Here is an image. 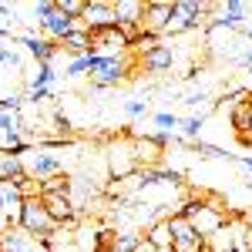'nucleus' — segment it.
<instances>
[{
  "mask_svg": "<svg viewBox=\"0 0 252 252\" xmlns=\"http://www.w3.org/2000/svg\"><path fill=\"white\" fill-rule=\"evenodd\" d=\"M67 78H81V74H91V54H81V58H71L67 67H64Z\"/></svg>",
  "mask_w": 252,
  "mask_h": 252,
  "instance_id": "a211bd4d",
  "label": "nucleus"
},
{
  "mask_svg": "<svg viewBox=\"0 0 252 252\" xmlns=\"http://www.w3.org/2000/svg\"><path fill=\"white\" fill-rule=\"evenodd\" d=\"M246 225H249V229H252V212H249V215H246Z\"/></svg>",
  "mask_w": 252,
  "mask_h": 252,
  "instance_id": "473e14b6",
  "label": "nucleus"
},
{
  "mask_svg": "<svg viewBox=\"0 0 252 252\" xmlns=\"http://www.w3.org/2000/svg\"><path fill=\"white\" fill-rule=\"evenodd\" d=\"M239 141H242V145H252V115H249V125H246V131H239Z\"/></svg>",
  "mask_w": 252,
  "mask_h": 252,
  "instance_id": "c756f323",
  "label": "nucleus"
},
{
  "mask_svg": "<svg viewBox=\"0 0 252 252\" xmlns=\"http://www.w3.org/2000/svg\"><path fill=\"white\" fill-rule=\"evenodd\" d=\"M182 215L192 222L195 232L202 235L205 242H209V239H212V235L219 232L222 225H225V215H222V209H215V205H205L202 198H198V202H185V205H182Z\"/></svg>",
  "mask_w": 252,
  "mask_h": 252,
  "instance_id": "20e7f679",
  "label": "nucleus"
},
{
  "mask_svg": "<svg viewBox=\"0 0 252 252\" xmlns=\"http://www.w3.org/2000/svg\"><path fill=\"white\" fill-rule=\"evenodd\" d=\"M54 78H58V74H54V67H51V64H40L37 74H34V81H31V88H51Z\"/></svg>",
  "mask_w": 252,
  "mask_h": 252,
  "instance_id": "412c9836",
  "label": "nucleus"
},
{
  "mask_svg": "<svg viewBox=\"0 0 252 252\" xmlns=\"http://www.w3.org/2000/svg\"><path fill=\"white\" fill-rule=\"evenodd\" d=\"M202 125H205V115H192V118H182V138L185 141H198V131H202Z\"/></svg>",
  "mask_w": 252,
  "mask_h": 252,
  "instance_id": "f3484780",
  "label": "nucleus"
},
{
  "mask_svg": "<svg viewBox=\"0 0 252 252\" xmlns=\"http://www.w3.org/2000/svg\"><path fill=\"white\" fill-rule=\"evenodd\" d=\"M128 54L125 58H108V64L101 67V71H94L91 74V84L94 88H115L118 81H125V74H128Z\"/></svg>",
  "mask_w": 252,
  "mask_h": 252,
  "instance_id": "1a4fd4ad",
  "label": "nucleus"
},
{
  "mask_svg": "<svg viewBox=\"0 0 252 252\" xmlns=\"http://www.w3.org/2000/svg\"><path fill=\"white\" fill-rule=\"evenodd\" d=\"M20 161H24V172L31 175V178H37V182H47V178L64 175V161H61L47 145H31V148L20 155Z\"/></svg>",
  "mask_w": 252,
  "mask_h": 252,
  "instance_id": "7ed1b4c3",
  "label": "nucleus"
},
{
  "mask_svg": "<svg viewBox=\"0 0 252 252\" xmlns=\"http://www.w3.org/2000/svg\"><path fill=\"white\" fill-rule=\"evenodd\" d=\"M17 229H24L27 235H34V239H40V242H47L51 235L58 232V222H54L51 212L44 209V198H24Z\"/></svg>",
  "mask_w": 252,
  "mask_h": 252,
  "instance_id": "f03ea898",
  "label": "nucleus"
},
{
  "mask_svg": "<svg viewBox=\"0 0 252 252\" xmlns=\"http://www.w3.org/2000/svg\"><path fill=\"white\" fill-rule=\"evenodd\" d=\"M0 111H14V115H17V111H20V97H17V94L0 97Z\"/></svg>",
  "mask_w": 252,
  "mask_h": 252,
  "instance_id": "bb28decb",
  "label": "nucleus"
},
{
  "mask_svg": "<svg viewBox=\"0 0 252 252\" xmlns=\"http://www.w3.org/2000/svg\"><path fill=\"white\" fill-rule=\"evenodd\" d=\"M192 148L198 152L202 158H232V155H225L222 148H215V145H205V141H192Z\"/></svg>",
  "mask_w": 252,
  "mask_h": 252,
  "instance_id": "5701e85b",
  "label": "nucleus"
},
{
  "mask_svg": "<svg viewBox=\"0 0 252 252\" xmlns=\"http://www.w3.org/2000/svg\"><path fill=\"white\" fill-rule=\"evenodd\" d=\"M158 252H175V249H158Z\"/></svg>",
  "mask_w": 252,
  "mask_h": 252,
  "instance_id": "72a5a7b5",
  "label": "nucleus"
},
{
  "mask_svg": "<svg viewBox=\"0 0 252 252\" xmlns=\"http://www.w3.org/2000/svg\"><path fill=\"white\" fill-rule=\"evenodd\" d=\"M145 239H148L155 249H172V222H168V215H161L158 222H152L148 232H145Z\"/></svg>",
  "mask_w": 252,
  "mask_h": 252,
  "instance_id": "4468645a",
  "label": "nucleus"
},
{
  "mask_svg": "<svg viewBox=\"0 0 252 252\" xmlns=\"http://www.w3.org/2000/svg\"><path fill=\"white\" fill-rule=\"evenodd\" d=\"M0 131L10 138V135H20V118L14 111H0Z\"/></svg>",
  "mask_w": 252,
  "mask_h": 252,
  "instance_id": "aec40b11",
  "label": "nucleus"
},
{
  "mask_svg": "<svg viewBox=\"0 0 252 252\" xmlns=\"http://www.w3.org/2000/svg\"><path fill=\"white\" fill-rule=\"evenodd\" d=\"M138 252H158V249L148 242V239H145V235H141V246H138Z\"/></svg>",
  "mask_w": 252,
  "mask_h": 252,
  "instance_id": "7c9ffc66",
  "label": "nucleus"
},
{
  "mask_svg": "<svg viewBox=\"0 0 252 252\" xmlns=\"http://www.w3.org/2000/svg\"><path fill=\"white\" fill-rule=\"evenodd\" d=\"M209 101V91H192V94H185L182 104H189V108H198V104H205Z\"/></svg>",
  "mask_w": 252,
  "mask_h": 252,
  "instance_id": "393cba45",
  "label": "nucleus"
},
{
  "mask_svg": "<svg viewBox=\"0 0 252 252\" xmlns=\"http://www.w3.org/2000/svg\"><path fill=\"white\" fill-rule=\"evenodd\" d=\"M34 20L40 24L44 37L54 40V44H61L67 34H74V31L81 27V20H71L67 14H61V10H58V0H54V3H51V0L34 3Z\"/></svg>",
  "mask_w": 252,
  "mask_h": 252,
  "instance_id": "f257e3e1",
  "label": "nucleus"
},
{
  "mask_svg": "<svg viewBox=\"0 0 252 252\" xmlns=\"http://www.w3.org/2000/svg\"><path fill=\"white\" fill-rule=\"evenodd\" d=\"M20 205H24V195L14 182H0V215L7 219V225H17L20 222Z\"/></svg>",
  "mask_w": 252,
  "mask_h": 252,
  "instance_id": "9d476101",
  "label": "nucleus"
},
{
  "mask_svg": "<svg viewBox=\"0 0 252 252\" xmlns=\"http://www.w3.org/2000/svg\"><path fill=\"white\" fill-rule=\"evenodd\" d=\"M61 47L71 54V58H81V54H91V34L84 31V24H81L74 34H67V37L61 40Z\"/></svg>",
  "mask_w": 252,
  "mask_h": 252,
  "instance_id": "2eb2a0df",
  "label": "nucleus"
},
{
  "mask_svg": "<svg viewBox=\"0 0 252 252\" xmlns=\"http://www.w3.org/2000/svg\"><path fill=\"white\" fill-rule=\"evenodd\" d=\"M205 252H209V249H205Z\"/></svg>",
  "mask_w": 252,
  "mask_h": 252,
  "instance_id": "f704fd0d",
  "label": "nucleus"
},
{
  "mask_svg": "<svg viewBox=\"0 0 252 252\" xmlns=\"http://www.w3.org/2000/svg\"><path fill=\"white\" fill-rule=\"evenodd\" d=\"M168 222H172V249L175 252H205L209 249V242L195 232V225L182 212L168 215Z\"/></svg>",
  "mask_w": 252,
  "mask_h": 252,
  "instance_id": "39448f33",
  "label": "nucleus"
},
{
  "mask_svg": "<svg viewBox=\"0 0 252 252\" xmlns=\"http://www.w3.org/2000/svg\"><path fill=\"white\" fill-rule=\"evenodd\" d=\"M88 34H91V54H104V58H125L128 54V37L118 27L88 31Z\"/></svg>",
  "mask_w": 252,
  "mask_h": 252,
  "instance_id": "423d86ee",
  "label": "nucleus"
},
{
  "mask_svg": "<svg viewBox=\"0 0 252 252\" xmlns=\"http://www.w3.org/2000/svg\"><path fill=\"white\" fill-rule=\"evenodd\" d=\"M51 94H54L51 88H31L27 91V101H44V97H51Z\"/></svg>",
  "mask_w": 252,
  "mask_h": 252,
  "instance_id": "cd10ccee",
  "label": "nucleus"
},
{
  "mask_svg": "<svg viewBox=\"0 0 252 252\" xmlns=\"http://www.w3.org/2000/svg\"><path fill=\"white\" fill-rule=\"evenodd\" d=\"M172 61H175V51L168 47V44H161V47L152 51V54H145L138 64H141L148 74H161V71H168V67H172Z\"/></svg>",
  "mask_w": 252,
  "mask_h": 252,
  "instance_id": "ddd939ff",
  "label": "nucleus"
},
{
  "mask_svg": "<svg viewBox=\"0 0 252 252\" xmlns=\"http://www.w3.org/2000/svg\"><path fill=\"white\" fill-rule=\"evenodd\" d=\"M125 115H128V118L148 115V101H141V97H131V101H125Z\"/></svg>",
  "mask_w": 252,
  "mask_h": 252,
  "instance_id": "b1692460",
  "label": "nucleus"
},
{
  "mask_svg": "<svg viewBox=\"0 0 252 252\" xmlns=\"http://www.w3.org/2000/svg\"><path fill=\"white\" fill-rule=\"evenodd\" d=\"M81 24H84V31H104V27H118V24H115V0H88Z\"/></svg>",
  "mask_w": 252,
  "mask_h": 252,
  "instance_id": "6e6552de",
  "label": "nucleus"
},
{
  "mask_svg": "<svg viewBox=\"0 0 252 252\" xmlns=\"http://www.w3.org/2000/svg\"><path fill=\"white\" fill-rule=\"evenodd\" d=\"M239 246H242V252H252V229L242 222V229H239Z\"/></svg>",
  "mask_w": 252,
  "mask_h": 252,
  "instance_id": "a878e982",
  "label": "nucleus"
},
{
  "mask_svg": "<svg viewBox=\"0 0 252 252\" xmlns=\"http://www.w3.org/2000/svg\"><path fill=\"white\" fill-rule=\"evenodd\" d=\"M172 10H175V3H168V0H152V3H145L141 34L161 37V34H165V27H168V20H172Z\"/></svg>",
  "mask_w": 252,
  "mask_h": 252,
  "instance_id": "0eeeda50",
  "label": "nucleus"
},
{
  "mask_svg": "<svg viewBox=\"0 0 252 252\" xmlns=\"http://www.w3.org/2000/svg\"><path fill=\"white\" fill-rule=\"evenodd\" d=\"M155 47H161V37H152V34H138V37L128 44V54H138V58H145V54H152Z\"/></svg>",
  "mask_w": 252,
  "mask_h": 252,
  "instance_id": "dca6fc26",
  "label": "nucleus"
},
{
  "mask_svg": "<svg viewBox=\"0 0 252 252\" xmlns=\"http://www.w3.org/2000/svg\"><path fill=\"white\" fill-rule=\"evenodd\" d=\"M0 64H17V54L10 47H0Z\"/></svg>",
  "mask_w": 252,
  "mask_h": 252,
  "instance_id": "c85d7f7f",
  "label": "nucleus"
},
{
  "mask_svg": "<svg viewBox=\"0 0 252 252\" xmlns=\"http://www.w3.org/2000/svg\"><path fill=\"white\" fill-rule=\"evenodd\" d=\"M84 7H88V0H58V10H61V14H67L71 20L84 17Z\"/></svg>",
  "mask_w": 252,
  "mask_h": 252,
  "instance_id": "6ab92c4d",
  "label": "nucleus"
},
{
  "mask_svg": "<svg viewBox=\"0 0 252 252\" xmlns=\"http://www.w3.org/2000/svg\"><path fill=\"white\" fill-rule=\"evenodd\" d=\"M20 44L27 47V54L37 61V64H51L54 54L61 51V44H54V40H47V37H34V34H24Z\"/></svg>",
  "mask_w": 252,
  "mask_h": 252,
  "instance_id": "9b49d317",
  "label": "nucleus"
},
{
  "mask_svg": "<svg viewBox=\"0 0 252 252\" xmlns=\"http://www.w3.org/2000/svg\"><path fill=\"white\" fill-rule=\"evenodd\" d=\"M155 125L161 128V131H175V128H182V118L172 115V111H158V115H155Z\"/></svg>",
  "mask_w": 252,
  "mask_h": 252,
  "instance_id": "4be33fe9",
  "label": "nucleus"
},
{
  "mask_svg": "<svg viewBox=\"0 0 252 252\" xmlns=\"http://www.w3.org/2000/svg\"><path fill=\"white\" fill-rule=\"evenodd\" d=\"M108 168H111V175H118V178H128V175L138 168L135 148H121V152H118V145H111V148H108Z\"/></svg>",
  "mask_w": 252,
  "mask_h": 252,
  "instance_id": "f8f14e48",
  "label": "nucleus"
},
{
  "mask_svg": "<svg viewBox=\"0 0 252 252\" xmlns=\"http://www.w3.org/2000/svg\"><path fill=\"white\" fill-rule=\"evenodd\" d=\"M232 161H239V165H242V168L252 175V158H232Z\"/></svg>",
  "mask_w": 252,
  "mask_h": 252,
  "instance_id": "2f4dec72",
  "label": "nucleus"
}]
</instances>
